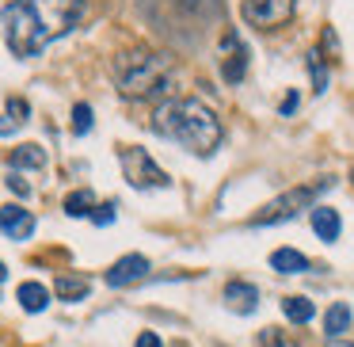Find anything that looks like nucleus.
Returning a JSON list of instances; mask_svg holds the SVG:
<instances>
[{"label": "nucleus", "instance_id": "obj_1", "mask_svg": "<svg viewBox=\"0 0 354 347\" xmlns=\"http://www.w3.org/2000/svg\"><path fill=\"white\" fill-rule=\"evenodd\" d=\"M84 16V0H12L4 4V42L16 57H35L69 35Z\"/></svg>", "mask_w": 354, "mask_h": 347}, {"label": "nucleus", "instance_id": "obj_2", "mask_svg": "<svg viewBox=\"0 0 354 347\" xmlns=\"http://www.w3.org/2000/svg\"><path fill=\"white\" fill-rule=\"evenodd\" d=\"M153 130L160 134V138L183 145L187 153H194V157H209L217 145H221V138H225L221 118H217L202 100H191V96L156 103Z\"/></svg>", "mask_w": 354, "mask_h": 347}, {"label": "nucleus", "instance_id": "obj_3", "mask_svg": "<svg viewBox=\"0 0 354 347\" xmlns=\"http://www.w3.org/2000/svg\"><path fill=\"white\" fill-rule=\"evenodd\" d=\"M115 84L126 100H156L171 88V57L168 54H122L115 57Z\"/></svg>", "mask_w": 354, "mask_h": 347}, {"label": "nucleus", "instance_id": "obj_4", "mask_svg": "<svg viewBox=\"0 0 354 347\" xmlns=\"http://www.w3.org/2000/svg\"><path fill=\"white\" fill-rule=\"evenodd\" d=\"M331 187H335V179H313V184H301V187H290L286 195H278V199H270L267 206H263V214L252 217V225H282L290 222V217H297L301 210H313L316 199L320 195H328Z\"/></svg>", "mask_w": 354, "mask_h": 347}, {"label": "nucleus", "instance_id": "obj_5", "mask_svg": "<svg viewBox=\"0 0 354 347\" xmlns=\"http://www.w3.org/2000/svg\"><path fill=\"white\" fill-rule=\"evenodd\" d=\"M118 164H122V176L130 187H141V191H153V187H168V172L138 145H122L118 149Z\"/></svg>", "mask_w": 354, "mask_h": 347}, {"label": "nucleus", "instance_id": "obj_6", "mask_svg": "<svg viewBox=\"0 0 354 347\" xmlns=\"http://www.w3.org/2000/svg\"><path fill=\"white\" fill-rule=\"evenodd\" d=\"M297 12V0H244L240 4V16L248 19L259 31H274V27H286Z\"/></svg>", "mask_w": 354, "mask_h": 347}, {"label": "nucleus", "instance_id": "obj_7", "mask_svg": "<svg viewBox=\"0 0 354 347\" xmlns=\"http://www.w3.org/2000/svg\"><path fill=\"white\" fill-rule=\"evenodd\" d=\"M145 275H149V260H145L141 252H130V256H122V260L111 263L107 275H103V283H107L111 290H122V286L141 283Z\"/></svg>", "mask_w": 354, "mask_h": 347}, {"label": "nucleus", "instance_id": "obj_8", "mask_svg": "<svg viewBox=\"0 0 354 347\" xmlns=\"http://www.w3.org/2000/svg\"><path fill=\"white\" fill-rule=\"evenodd\" d=\"M0 233L8 240H27L35 233V214L24 206H16V202L0 206Z\"/></svg>", "mask_w": 354, "mask_h": 347}, {"label": "nucleus", "instance_id": "obj_9", "mask_svg": "<svg viewBox=\"0 0 354 347\" xmlns=\"http://www.w3.org/2000/svg\"><path fill=\"white\" fill-rule=\"evenodd\" d=\"M225 301H229V309H236V313H255V305H259V290H255L252 283H244V278H232L229 286H225Z\"/></svg>", "mask_w": 354, "mask_h": 347}, {"label": "nucleus", "instance_id": "obj_10", "mask_svg": "<svg viewBox=\"0 0 354 347\" xmlns=\"http://www.w3.org/2000/svg\"><path fill=\"white\" fill-rule=\"evenodd\" d=\"M308 267H313L308 256L297 252V248H274L270 252V271H278V275H305Z\"/></svg>", "mask_w": 354, "mask_h": 347}, {"label": "nucleus", "instance_id": "obj_11", "mask_svg": "<svg viewBox=\"0 0 354 347\" xmlns=\"http://www.w3.org/2000/svg\"><path fill=\"white\" fill-rule=\"evenodd\" d=\"M313 229L324 244H335L339 233H343V222H339V214L331 206H313Z\"/></svg>", "mask_w": 354, "mask_h": 347}, {"label": "nucleus", "instance_id": "obj_12", "mask_svg": "<svg viewBox=\"0 0 354 347\" xmlns=\"http://www.w3.org/2000/svg\"><path fill=\"white\" fill-rule=\"evenodd\" d=\"M351 305L346 301H331V309L324 313V336L328 339H343V332L351 328Z\"/></svg>", "mask_w": 354, "mask_h": 347}, {"label": "nucleus", "instance_id": "obj_13", "mask_svg": "<svg viewBox=\"0 0 354 347\" xmlns=\"http://www.w3.org/2000/svg\"><path fill=\"white\" fill-rule=\"evenodd\" d=\"M16 301L27 309V313H42V309L50 305V290H46L42 283H19Z\"/></svg>", "mask_w": 354, "mask_h": 347}, {"label": "nucleus", "instance_id": "obj_14", "mask_svg": "<svg viewBox=\"0 0 354 347\" xmlns=\"http://www.w3.org/2000/svg\"><path fill=\"white\" fill-rule=\"evenodd\" d=\"M88 290H92V283L84 275H57V283H54V294L62 301H80V298H88Z\"/></svg>", "mask_w": 354, "mask_h": 347}, {"label": "nucleus", "instance_id": "obj_15", "mask_svg": "<svg viewBox=\"0 0 354 347\" xmlns=\"http://www.w3.org/2000/svg\"><path fill=\"white\" fill-rule=\"evenodd\" d=\"M244 73H248V50L240 46V39H232V54L225 57L221 77L229 80V84H240V80H244Z\"/></svg>", "mask_w": 354, "mask_h": 347}, {"label": "nucleus", "instance_id": "obj_16", "mask_svg": "<svg viewBox=\"0 0 354 347\" xmlns=\"http://www.w3.org/2000/svg\"><path fill=\"white\" fill-rule=\"evenodd\" d=\"M12 168H46V149L35 145V141H27V145H16L12 149Z\"/></svg>", "mask_w": 354, "mask_h": 347}, {"label": "nucleus", "instance_id": "obj_17", "mask_svg": "<svg viewBox=\"0 0 354 347\" xmlns=\"http://www.w3.org/2000/svg\"><path fill=\"white\" fill-rule=\"evenodd\" d=\"M282 313H286V321H293V324H308L316 317V305L308 298H301V294H293V298H282Z\"/></svg>", "mask_w": 354, "mask_h": 347}, {"label": "nucleus", "instance_id": "obj_18", "mask_svg": "<svg viewBox=\"0 0 354 347\" xmlns=\"http://www.w3.org/2000/svg\"><path fill=\"white\" fill-rule=\"evenodd\" d=\"M65 214H69V217H92V214H95V195H92V187H80V191H73L69 199H65Z\"/></svg>", "mask_w": 354, "mask_h": 347}, {"label": "nucleus", "instance_id": "obj_19", "mask_svg": "<svg viewBox=\"0 0 354 347\" xmlns=\"http://www.w3.org/2000/svg\"><path fill=\"white\" fill-rule=\"evenodd\" d=\"M305 65H308V73H313V92L324 96V92H328V80H331L328 65H324V54H320V50H308V54H305Z\"/></svg>", "mask_w": 354, "mask_h": 347}, {"label": "nucleus", "instance_id": "obj_20", "mask_svg": "<svg viewBox=\"0 0 354 347\" xmlns=\"http://www.w3.org/2000/svg\"><path fill=\"white\" fill-rule=\"evenodd\" d=\"M88 130H92V107H88V103H77V107H73V134L84 138Z\"/></svg>", "mask_w": 354, "mask_h": 347}, {"label": "nucleus", "instance_id": "obj_21", "mask_svg": "<svg viewBox=\"0 0 354 347\" xmlns=\"http://www.w3.org/2000/svg\"><path fill=\"white\" fill-rule=\"evenodd\" d=\"M27 115H31V103L19 100V96H12V100H8V118H12L16 126H24V123H27Z\"/></svg>", "mask_w": 354, "mask_h": 347}, {"label": "nucleus", "instance_id": "obj_22", "mask_svg": "<svg viewBox=\"0 0 354 347\" xmlns=\"http://www.w3.org/2000/svg\"><path fill=\"white\" fill-rule=\"evenodd\" d=\"M115 210H118V202H103V206H95L92 222L95 225H111V222H115Z\"/></svg>", "mask_w": 354, "mask_h": 347}, {"label": "nucleus", "instance_id": "obj_23", "mask_svg": "<svg viewBox=\"0 0 354 347\" xmlns=\"http://www.w3.org/2000/svg\"><path fill=\"white\" fill-rule=\"evenodd\" d=\"M8 187H12V191H16V195H19V199H27V195H31V187H27V184H24V179H19V176H8Z\"/></svg>", "mask_w": 354, "mask_h": 347}, {"label": "nucleus", "instance_id": "obj_24", "mask_svg": "<svg viewBox=\"0 0 354 347\" xmlns=\"http://www.w3.org/2000/svg\"><path fill=\"white\" fill-rule=\"evenodd\" d=\"M133 347H160V336H156V332H141Z\"/></svg>", "mask_w": 354, "mask_h": 347}, {"label": "nucleus", "instance_id": "obj_25", "mask_svg": "<svg viewBox=\"0 0 354 347\" xmlns=\"http://www.w3.org/2000/svg\"><path fill=\"white\" fill-rule=\"evenodd\" d=\"M324 46H328L331 54H339V39H335V31H331V27H324Z\"/></svg>", "mask_w": 354, "mask_h": 347}, {"label": "nucleus", "instance_id": "obj_26", "mask_svg": "<svg viewBox=\"0 0 354 347\" xmlns=\"http://www.w3.org/2000/svg\"><path fill=\"white\" fill-rule=\"evenodd\" d=\"M278 111H282V115H293V111H297V96H286V100H282V107H278Z\"/></svg>", "mask_w": 354, "mask_h": 347}, {"label": "nucleus", "instance_id": "obj_27", "mask_svg": "<svg viewBox=\"0 0 354 347\" xmlns=\"http://www.w3.org/2000/svg\"><path fill=\"white\" fill-rule=\"evenodd\" d=\"M4 278H8V267H4V260H0V283H4Z\"/></svg>", "mask_w": 354, "mask_h": 347}, {"label": "nucleus", "instance_id": "obj_28", "mask_svg": "<svg viewBox=\"0 0 354 347\" xmlns=\"http://www.w3.org/2000/svg\"><path fill=\"white\" fill-rule=\"evenodd\" d=\"M328 347H354V344H343V339H331Z\"/></svg>", "mask_w": 354, "mask_h": 347}]
</instances>
